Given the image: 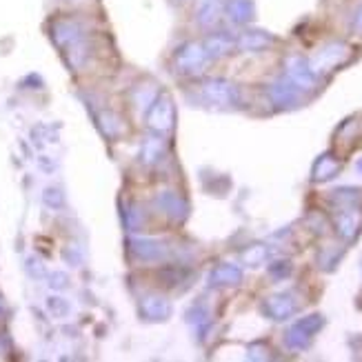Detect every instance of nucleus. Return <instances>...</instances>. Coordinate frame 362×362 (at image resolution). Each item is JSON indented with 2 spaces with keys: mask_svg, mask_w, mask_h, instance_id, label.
Masks as SVG:
<instances>
[{
  "mask_svg": "<svg viewBox=\"0 0 362 362\" xmlns=\"http://www.w3.org/2000/svg\"><path fill=\"white\" fill-rule=\"evenodd\" d=\"M156 96H158V91H156V85L151 87H138L136 89V103L138 105H143V107H149L153 100H156Z\"/></svg>",
  "mask_w": 362,
  "mask_h": 362,
  "instance_id": "f8f14e48",
  "label": "nucleus"
},
{
  "mask_svg": "<svg viewBox=\"0 0 362 362\" xmlns=\"http://www.w3.org/2000/svg\"><path fill=\"white\" fill-rule=\"evenodd\" d=\"M45 202H49L52 207H60V204H62V196H60L58 189H47V192H45Z\"/></svg>",
  "mask_w": 362,
  "mask_h": 362,
  "instance_id": "a211bd4d",
  "label": "nucleus"
},
{
  "mask_svg": "<svg viewBox=\"0 0 362 362\" xmlns=\"http://www.w3.org/2000/svg\"><path fill=\"white\" fill-rule=\"evenodd\" d=\"M54 40L65 49L67 60L74 67L83 65L87 58V45H85V36L83 29L74 21H60L54 25Z\"/></svg>",
  "mask_w": 362,
  "mask_h": 362,
  "instance_id": "f257e3e1",
  "label": "nucleus"
},
{
  "mask_svg": "<svg viewBox=\"0 0 362 362\" xmlns=\"http://www.w3.org/2000/svg\"><path fill=\"white\" fill-rule=\"evenodd\" d=\"M174 120H176V109H174V100L165 93H158L156 100L149 105L147 112V124L149 129L158 132V134H167L174 129Z\"/></svg>",
  "mask_w": 362,
  "mask_h": 362,
  "instance_id": "f03ea898",
  "label": "nucleus"
},
{
  "mask_svg": "<svg viewBox=\"0 0 362 362\" xmlns=\"http://www.w3.org/2000/svg\"><path fill=\"white\" fill-rule=\"evenodd\" d=\"M202 309V305H194L192 309L187 311V322H192V325H200V322H204V318H207V313H202L200 311Z\"/></svg>",
  "mask_w": 362,
  "mask_h": 362,
  "instance_id": "dca6fc26",
  "label": "nucleus"
},
{
  "mask_svg": "<svg viewBox=\"0 0 362 362\" xmlns=\"http://www.w3.org/2000/svg\"><path fill=\"white\" fill-rule=\"evenodd\" d=\"M167 153V143L158 136H147L140 145V163L147 167H156Z\"/></svg>",
  "mask_w": 362,
  "mask_h": 362,
  "instance_id": "423d86ee",
  "label": "nucleus"
},
{
  "mask_svg": "<svg viewBox=\"0 0 362 362\" xmlns=\"http://www.w3.org/2000/svg\"><path fill=\"white\" fill-rule=\"evenodd\" d=\"M198 23L200 25H214L216 23V11H214V5H202L200 11H198Z\"/></svg>",
  "mask_w": 362,
  "mask_h": 362,
  "instance_id": "2eb2a0df",
  "label": "nucleus"
},
{
  "mask_svg": "<svg viewBox=\"0 0 362 362\" xmlns=\"http://www.w3.org/2000/svg\"><path fill=\"white\" fill-rule=\"evenodd\" d=\"M47 307H49L52 316H56V318H62V316H67V313H69V303H65L62 298H49Z\"/></svg>",
  "mask_w": 362,
  "mask_h": 362,
  "instance_id": "4468645a",
  "label": "nucleus"
},
{
  "mask_svg": "<svg viewBox=\"0 0 362 362\" xmlns=\"http://www.w3.org/2000/svg\"><path fill=\"white\" fill-rule=\"evenodd\" d=\"M202 93L216 105H231L235 100V89L225 81H207L202 85Z\"/></svg>",
  "mask_w": 362,
  "mask_h": 362,
  "instance_id": "0eeeda50",
  "label": "nucleus"
},
{
  "mask_svg": "<svg viewBox=\"0 0 362 362\" xmlns=\"http://www.w3.org/2000/svg\"><path fill=\"white\" fill-rule=\"evenodd\" d=\"M204 60H207V52H204V47L198 42L182 45L174 56L176 69L182 74H198L204 67Z\"/></svg>",
  "mask_w": 362,
  "mask_h": 362,
  "instance_id": "7ed1b4c3",
  "label": "nucleus"
},
{
  "mask_svg": "<svg viewBox=\"0 0 362 362\" xmlns=\"http://www.w3.org/2000/svg\"><path fill=\"white\" fill-rule=\"evenodd\" d=\"M227 9H229L233 21H247L249 18V7H247L245 0H231Z\"/></svg>",
  "mask_w": 362,
  "mask_h": 362,
  "instance_id": "ddd939ff",
  "label": "nucleus"
},
{
  "mask_svg": "<svg viewBox=\"0 0 362 362\" xmlns=\"http://www.w3.org/2000/svg\"><path fill=\"white\" fill-rule=\"evenodd\" d=\"M156 204H158V209L169 216L171 220H185L187 216V204L182 198H178V194L174 192H163L158 198H156Z\"/></svg>",
  "mask_w": 362,
  "mask_h": 362,
  "instance_id": "6e6552de",
  "label": "nucleus"
},
{
  "mask_svg": "<svg viewBox=\"0 0 362 362\" xmlns=\"http://www.w3.org/2000/svg\"><path fill=\"white\" fill-rule=\"evenodd\" d=\"M132 254L140 260H147V262H153V260H163L169 249L163 240H153V238H134L132 240Z\"/></svg>",
  "mask_w": 362,
  "mask_h": 362,
  "instance_id": "20e7f679",
  "label": "nucleus"
},
{
  "mask_svg": "<svg viewBox=\"0 0 362 362\" xmlns=\"http://www.w3.org/2000/svg\"><path fill=\"white\" fill-rule=\"evenodd\" d=\"M52 287H56V289H62V287H67V276H62V274H56V276H54V282H52Z\"/></svg>",
  "mask_w": 362,
  "mask_h": 362,
  "instance_id": "6ab92c4d",
  "label": "nucleus"
},
{
  "mask_svg": "<svg viewBox=\"0 0 362 362\" xmlns=\"http://www.w3.org/2000/svg\"><path fill=\"white\" fill-rule=\"evenodd\" d=\"M291 311V305L287 303V298H274V316L282 318Z\"/></svg>",
  "mask_w": 362,
  "mask_h": 362,
  "instance_id": "f3484780",
  "label": "nucleus"
},
{
  "mask_svg": "<svg viewBox=\"0 0 362 362\" xmlns=\"http://www.w3.org/2000/svg\"><path fill=\"white\" fill-rule=\"evenodd\" d=\"M214 285H238L240 282V269L233 264H220L218 269L211 274Z\"/></svg>",
  "mask_w": 362,
  "mask_h": 362,
  "instance_id": "1a4fd4ad",
  "label": "nucleus"
},
{
  "mask_svg": "<svg viewBox=\"0 0 362 362\" xmlns=\"http://www.w3.org/2000/svg\"><path fill=\"white\" fill-rule=\"evenodd\" d=\"M100 127L107 136H118L120 134V118H116L114 114H100Z\"/></svg>",
  "mask_w": 362,
  "mask_h": 362,
  "instance_id": "9b49d317",
  "label": "nucleus"
},
{
  "mask_svg": "<svg viewBox=\"0 0 362 362\" xmlns=\"http://www.w3.org/2000/svg\"><path fill=\"white\" fill-rule=\"evenodd\" d=\"M140 313H143L145 320L165 322L171 316V305L163 296H145L143 300H140Z\"/></svg>",
  "mask_w": 362,
  "mask_h": 362,
  "instance_id": "39448f33",
  "label": "nucleus"
},
{
  "mask_svg": "<svg viewBox=\"0 0 362 362\" xmlns=\"http://www.w3.org/2000/svg\"><path fill=\"white\" fill-rule=\"evenodd\" d=\"M202 47H204V52H207V56H223L231 49V38L225 34H214Z\"/></svg>",
  "mask_w": 362,
  "mask_h": 362,
  "instance_id": "9d476101",
  "label": "nucleus"
}]
</instances>
